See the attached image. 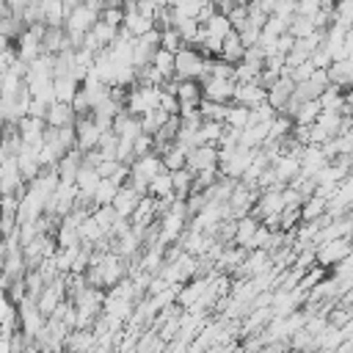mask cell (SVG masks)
<instances>
[{"label": "cell", "instance_id": "cell-1", "mask_svg": "<svg viewBox=\"0 0 353 353\" xmlns=\"http://www.w3.org/2000/svg\"><path fill=\"white\" fill-rule=\"evenodd\" d=\"M160 97H163V88L160 85H130L127 88V99H124V108L132 113V116H143L154 108H160Z\"/></svg>", "mask_w": 353, "mask_h": 353}, {"label": "cell", "instance_id": "cell-2", "mask_svg": "<svg viewBox=\"0 0 353 353\" xmlns=\"http://www.w3.org/2000/svg\"><path fill=\"white\" fill-rule=\"evenodd\" d=\"M204 63L207 58L196 47H179L176 50V80H201L204 77Z\"/></svg>", "mask_w": 353, "mask_h": 353}, {"label": "cell", "instance_id": "cell-3", "mask_svg": "<svg viewBox=\"0 0 353 353\" xmlns=\"http://www.w3.org/2000/svg\"><path fill=\"white\" fill-rule=\"evenodd\" d=\"M102 132H105V130L94 121V116H77V121H74V135H77V149H80V152L97 149Z\"/></svg>", "mask_w": 353, "mask_h": 353}, {"label": "cell", "instance_id": "cell-4", "mask_svg": "<svg viewBox=\"0 0 353 353\" xmlns=\"http://www.w3.org/2000/svg\"><path fill=\"white\" fill-rule=\"evenodd\" d=\"M347 254H350V237L325 240V243L317 245V265H320V268H334V265H339Z\"/></svg>", "mask_w": 353, "mask_h": 353}, {"label": "cell", "instance_id": "cell-5", "mask_svg": "<svg viewBox=\"0 0 353 353\" xmlns=\"http://www.w3.org/2000/svg\"><path fill=\"white\" fill-rule=\"evenodd\" d=\"M201 83V94H204V99H212V102H232V97H234V88H237V83L232 80V77H201L199 80Z\"/></svg>", "mask_w": 353, "mask_h": 353}, {"label": "cell", "instance_id": "cell-6", "mask_svg": "<svg viewBox=\"0 0 353 353\" xmlns=\"http://www.w3.org/2000/svg\"><path fill=\"white\" fill-rule=\"evenodd\" d=\"M254 154H256V149H251V146H237L234 152H232V157L226 160V163H221L218 168H221V174L223 176H232V179H240L243 174H245V168L251 165V160H254Z\"/></svg>", "mask_w": 353, "mask_h": 353}, {"label": "cell", "instance_id": "cell-7", "mask_svg": "<svg viewBox=\"0 0 353 353\" xmlns=\"http://www.w3.org/2000/svg\"><path fill=\"white\" fill-rule=\"evenodd\" d=\"M17 127H19V135H22V143H28V146H41V141H44V130H47V119H39V116H22L19 121H17Z\"/></svg>", "mask_w": 353, "mask_h": 353}, {"label": "cell", "instance_id": "cell-8", "mask_svg": "<svg viewBox=\"0 0 353 353\" xmlns=\"http://www.w3.org/2000/svg\"><path fill=\"white\" fill-rule=\"evenodd\" d=\"M215 165H218V146H215V143H201V146L190 149V154H188V168H190L193 174H199V171H204V168H215Z\"/></svg>", "mask_w": 353, "mask_h": 353}, {"label": "cell", "instance_id": "cell-9", "mask_svg": "<svg viewBox=\"0 0 353 353\" xmlns=\"http://www.w3.org/2000/svg\"><path fill=\"white\" fill-rule=\"evenodd\" d=\"M232 102L245 105V108H256V105L268 102V88H265V85H259V83H237Z\"/></svg>", "mask_w": 353, "mask_h": 353}, {"label": "cell", "instance_id": "cell-10", "mask_svg": "<svg viewBox=\"0 0 353 353\" xmlns=\"http://www.w3.org/2000/svg\"><path fill=\"white\" fill-rule=\"evenodd\" d=\"M94 345H97V334L91 328H74L63 339V350L66 353H91Z\"/></svg>", "mask_w": 353, "mask_h": 353}, {"label": "cell", "instance_id": "cell-11", "mask_svg": "<svg viewBox=\"0 0 353 353\" xmlns=\"http://www.w3.org/2000/svg\"><path fill=\"white\" fill-rule=\"evenodd\" d=\"M22 182H25V179H22V174H19L17 157H3V160H0V196H3V193H14Z\"/></svg>", "mask_w": 353, "mask_h": 353}, {"label": "cell", "instance_id": "cell-12", "mask_svg": "<svg viewBox=\"0 0 353 353\" xmlns=\"http://www.w3.org/2000/svg\"><path fill=\"white\" fill-rule=\"evenodd\" d=\"M121 28H127V30H130V36H132V39H138V36L149 33V30H152V28H157V25H154V17L141 14L138 8H124V25H121Z\"/></svg>", "mask_w": 353, "mask_h": 353}, {"label": "cell", "instance_id": "cell-13", "mask_svg": "<svg viewBox=\"0 0 353 353\" xmlns=\"http://www.w3.org/2000/svg\"><path fill=\"white\" fill-rule=\"evenodd\" d=\"M292 91H295V80H292L290 74H281V77L268 88V102L281 113V108L287 105V99L292 97Z\"/></svg>", "mask_w": 353, "mask_h": 353}, {"label": "cell", "instance_id": "cell-14", "mask_svg": "<svg viewBox=\"0 0 353 353\" xmlns=\"http://www.w3.org/2000/svg\"><path fill=\"white\" fill-rule=\"evenodd\" d=\"M17 165H19V174H22V179H25V182L36 179V176H39V171H41V163H39L36 146L22 143V149H19V154H17Z\"/></svg>", "mask_w": 353, "mask_h": 353}, {"label": "cell", "instance_id": "cell-15", "mask_svg": "<svg viewBox=\"0 0 353 353\" xmlns=\"http://www.w3.org/2000/svg\"><path fill=\"white\" fill-rule=\"evenodd\" d=\"M176 99H179V108H199V102L204 99L201 83L199 80H176Z\"/></svg>", "mask_w": 353, "mask_h": 353}, {"label": "cell", "instance_id": "cell-16", "mask_svg": "<svg viewBox=\"0 0 353 353\" xmlns=\"http://www.w3.org/2000/svg\"><path fill=\"white\" fill-rule=\"evenodd\" d=\"M80 165H83V152L74 146L72 152H66V154L58 160L55 171H58V176H61V182H74V179H77Z\"/></svg>", "mask_w": 353, "mask_h": 353}, {"label": "cell", "instance_id": "cell-17", "mask_svg": "<svg viewBox=\"0 0 353 353\" xmlns=\"http://www.w3.org/2000/svg\"><path fill=\"white\" fill-rule=\"evenodd\" d=\"M154 221H157L154 196H141V201H138L135 212L130 215V223H132L135 229H146V226H149V223H154Z\"/></svg>", "mask_w": 353, "mask_h": 353}, {"label": "cell", "instance_id": "cell-18", "mask_svg": "<svg viewBox=\"0 0 353 353\" xmlns=\"http://www.w3.org/2000/svg\"><path fill=\"white\" fill-rule=\"evenodd\" d=\"M77 121V113L72 108V102H52L47 110V124L50 127H72Z\"/></svg>", "mask_w": 353, "mask_h": 353}, {"label": "cell", "instance_id": "cell-19", "mask_svg": "<svg viewBox=\"0 0 353 353\" xmlns=\"http://www.w3.org/2000/svg\"><path fill=\"white\" fill-rule=\"evenodd\" d=\"M113 132L119 138H138L143 130H141V116H132L127 108L113 119Z\"/></svg>", "mask_w": 353, "mask_h": 353}, {"label": "cell", "instance_id": "cell-20", "mask_svg": "<svg viewBox=\"0 0 353 353\" xmlns=\"http://www.w3.org/2000/svg\"><path fill=\"white\" fill-rule=\"evenodd\" d=\"M273 171H276L279 185H290V182L301 174V157H295V154H281V157L273 163Z\"/></svg>", "mask_w": 353, "mask_h": 353}, {"label": "cell", "instance_id": "cell-21", "mask_svg": "<svg viewBox=\"0 0 353 353\" xmlns=\"http://www.w3.org/2000/svg\"><path fill=\"white\" fill-rule=\"evenodd\" d=\"M138 201H141V193H135L130 185H121L119 193H116V199H113V210L119 212V218H130L135 212Z\"/></svg>", "mask_w": 353, "mask_h": 353}, {"label": "cell", "instance_id": "cell-22", "mask_svg": "<svg viewBox=\"0 0 353 353\" xmlns=\"http://www.w3.org/2000/svg\"><path fill=\"white\" fill-rule=\"evenodd\" d=\"M41 6H44V25H52V28H61L72 11L66 0H41Z\"/></svg>", "mask_w": 353, "mask_h": 353}, {"label": "cell", "instance_id": "cell-23", "mask_svg": "<svg viewBox=\"0 0 353 353\" xmlns=\"http://www.w3.org/2000/svg\"><path fill=\"white\" fill-rule=\"evenodd\" d=\"M243 52H245V44H243L240 33L237 30H229L226 39H223V47H221V55L218 58H223L229 63H240L243 61Z\"/></svg>", "mask_w": 353, "mask_h": 353}, {"label": "cell", "instance_id": "cell-24", "mask_svg": "<svg viewBox=\"0 0 353 353\" xmlns=\"http://www.w3.org/2000/svg\"><path fill=\"white\" fill-rule=\"evenodd\" d=\"M328 80H331V85H339L342 91L350 88L353 85V63L347 58L345 61H334L328 66Z\"/></svg>", "mask_w": 353, "mask_h": 353}, {"label": "cell", "instance_id": "cell-25", "mask_svg": "<svg viewBox=\"0 0 353 353\" xmlns=\"http://www.w3.org/2000/svg\"><path fill=\"white\" fill-rule=\"evenodd\" d=\"M223 124H226L229 130H245V127L251 124V108L237 105V102H229V110H226Z\"/></svg>", "mask_w": 353, "mask_h": 353}, {"label": "cell", "instance_id": "cell-26", "mask_svg": "<svg viewBox=\"0 0 353 353\" xmlns=\"http://www.w3.org/2000/svg\"><path fill=\"white\" fill-rule=\"evenodd\" d=\"M160 157H163L165 171H179V168H185V165H188V149H185L182 143H176V141H174V143H171Z\"/></svg>", "mask_w": 353, "mask_h": 353}, {"label": "cell", "instance_id": "cell-27", "mask_svg": "<svg viewBox=\"0 0 353 353\" xmlns=\"http://www.w3.org/2000/svg\"><path fill=\"white\" fill-rule=\"evenodd\" d=\"M99 171L94 168V165H80V171H77V179H74V185H77V190L80 193H85V196H94V190H97V185H99Z\"/></svg>", "mask_w": 353, "mask_h": 353}, {"label": "cell", "instance_id": "cell-28", "mask_svg": "<svg viewBox=\"0 0 353 353\" xmlns=\"http://www.w3.org/2000/svg\"><path fill=\"white\" fill-rule=\"evenodd\" d=\"M328 212V199L323 196V193H312L303 204H301V218L303 221H314V218H320V215H325Z\"/></svg>", "mask_w": 353, "mask_h": 353}, {"label": "cell", "instance_id": "cell-29", "mask_svg": "<svg viewBox=\"0 0 353 353\" xmlns=\"http://www.w3.org/2000/svg\"><path fill=\"white\" fill-rule=\"evenodd\" d=\"M52 85H55V102H72L74 94L80 91V80L72 77V74H66V77H55Z\"/></svg>", "mask_w": 353, "mask_h": 353}, {"label": "cell", "instance_id": "cell-30", "mask_svg": "<svg viewBox=\"0 0 353 353\" xmlns=\"http://www.w3.org/2000/svg\"><path fill=\"white\" fill-rule=\"evenodd\" d=\"M223 132H226V124H223V121L204 119V121H201V127H199V132H196L199 146H201V143H215V146H218V141H221V135H223Z\"/></svg>", "mask_w": 353, "mask_h": 353}, {"label": "cell", "instance_id": "cell-31", "mask_svg": "<svg viewBox=\"0 0 353 353\" xmlns=\"http://www.w3.org/2000/svg\"><path fill=\"white\" fill-rule=\"evenodd\" d=\"M256 229H259V221H256L254 215H243V218L234 223V240H232V243L245 248V245H248V240L254 237V232H256Z\"/></svg>", "mask_w": 353, "mask_h": 353}, {"label": "cell", "instance_id": "cell-32", "mask_svg": "<svg viewBox=\"0 0 353 353\" xmlns=\"http://www.w3.org/2000/svg\"><path fill=\"white\" fill-rule=\"evenodd\" d=\"M317 99H320L323 110H336V113H342V108H345V91H342L339 85H328Z\"/></svg>", "mask_w": 353, "mask_h": 353}, {"label": "cell", "instance_id": "cell-33", "mask_svg": "<svg viewBox=\"0 0 353 353\" xmlns=\"http://www.w3.org/2000/svg\"><path fill=\"white\" fill-rule=\"evenodd\" d=\"M193 171L185 165V168H179V171H171V179H174V193H176V199H188L190 196V188H193Z\"/></svg>", "mask_w": 353, "mask_h": 353}, {"label": "cell", "instance_id": "cell-34", "mask_svg": "<svg viewBox=\"0 0 353 353\" xmlns=\"http://www.w3.org/2000/svg\"><path fill=\"white\" fill-rule=\"evenodd\" d=\"M152 66H157V69L171 80V77H174V72H176V52H171V50L160 47V50L154 52V58H152Z\"/></svg>", "mask_w": 353, "mask_h": 353}, {"label": "cell", "instance_id": "cell-35", "mask_svg": "<svg viewBox=\"0 0 353 353\" xmlns=\"http://www.w3.org/2000/svg\"><path fill=\"white\" fill-rule=\"evenodd\" d=\"M171 116L163 110V108H154V110H149V113H143L141 116V130L146 132V135H154L165 121H168Z\"/></svg>", "mask_w": 353, "mask_h": 353}, {"label": "cell", "instance_id": "cell-36", "mask_svg": "<svg viewBox=\"0 0 353 353\" xmlns=\"http://www.w3.org/2000/svg\"><path fill=\"white\" fill-rule=\"evenodd\" d=\"M168 193H174V179H171V171H160V174H157L152 182H149L146 196L163 199V196H168Z\"/></svg>", "mask_w": 353, "mask_h": 353}, {"label": "cell", "instance_id": "cell-37", "mask_svg": "<svg viewBox=\"0 0 353 353\" xmlns=\"http://www.w3.org/2000/svg\"><path fill=\"white\" fill-rule=\"evenodd\" d=\"M287 30H290L295 39H306V36H312L317 28H314V19H312V17H306V14H292Z\"/></svg>", "mask_w": 353, "mask_h": 353}, {"label": "cell", "instance_id": "cell-38", "mask_svg": "<svg viewBox=\"0 0 353 353\" xmlns=\"http://www.w3.org/2000/svg\"><path fill=\"white\" fill-rule=\"evenodd\" d=\"M204 30L210 33V36H218V39H226V33L229 30H234L232 28V22H229V17L226 14H221V11H215L207 22H204Z\"/></svg>", "mask_w": 353, "mask_h": 353}, {"label": "cell", "instance_id": "cell-39", "mask_svg": "<svg viewBox=\"0 0 353 353\" xmlns=\"http://www.w3.org/2000/svg\"><path fill=\"white\" fill-rule=\"evenodd\" d=\"M320 113H323L320 99H306V102H301V108L295 113V124H314Z\"/></svg>", "mask_w": 353, "mask_h": 353}, {"label": "cell", "instance_id": "cell-40", "mask_svg": "<svg viewBox=\"0 0 353 353\" xmlns=\"http://www.w3.org/2000/svg\"><path fill=\"white\" fill-rule=\"evenodd\" d=\"M91 33L97 36V41H99V44H102V50H105V47H110V44L116 41L119 28H116V25H110V22H105V19H97V22H94V28H91Z\"/></svg>", "mask_w": 353, "mask_h": 353}, {"label": "cell", "instance_id": "cell-41", "mask_svg": "<svg viewBox=\"0 0 353 353\" xmlns=\"http://www.w3.org/2000/svg\"><path fill=\"white\" fill-rule=\"evenodd\" d=\"M229 110V102H212V99H201L199 102V113L201 119H212V121H223Z\"/></svg>", "mask_w": 353, "mask_h": 353}, {"label": "cell", "instance_id": "cell-42", "mask_svg": "<svg viewBox=\"0 0 353 353\" xmlns=\"http://www.w3.org/2000/svg\"><path fill=\"white\" fill-rule=\"evenodd\" d=\"M119 188H121V185H116L113 179L102 176V179H99V185H97V190H94V201H97L99 207H102V204H113V199H116Z\"/></svg>", "mask_w": 353, "mask_h": 353}, {"label": "cell", "instance_id": "cell-43", "mask_svg": "<svg viewBox=\"0 0 353 353\" xmlns=\"http://www.w3.org/2000/svg\"><path fill=\"white\" fill-rule=\"evenodd\" d=\"M102 237H108L105 229L94 221V215H88V218L80 223V240H85V243H99Z\"/></svg>", "mask_w": 353, "mask_h": 353}, {"label": "cell", "instance_id": "cell-44", "mask_svg": "<svg viewBox=\"0 0 353 353\" xmlns=\"http://www.w3.org/2000/svg\"><path fill=\"white\" fill-rule=\"evenodd\" d=\"M91 215H94V221L105 229V234H108V232H110V226L119 221V212L113 210V204H102V207H97Z\"/></svg>", "mask_w": 353, "mask_h": 353}, {"label": "cell", "instance_id": "cell-45", "mask_svg": "<svg viewBox=\"0 0 353 353\" xmlns=\"http://www.w3.org/2000/svg\"><path fill=\"white\" fill-rule=\"evenodd\" d=\"M160 47H165V50H171V52H176L179 47H185L179 30H176V28H163V30H160Z\"/></svg>", "mask_w": 353, "mask_h": 353}, {"label": "cell", "instance_id": "cell-46", "mask_svg": "<svg viewBox=\"0 0 353 353\" xmlns=\"http://www.w3.org/2000/svg\"><path fill=\"white\" fill-rule=\"evenodd\" d=\"M243 63H248V66H254L256 72H262V69H265V52H262V47H259V44L245 47V52H243Z\"/></svg>", "mask_w": 353, "mask_h": 353}, {"label": "cell", "instance_id": "cell-47", "mask_svg": "<svg viewBox=\"0 0 353 353\" xmlns=\"http://www.w3.org/2000/svg\"><path fill=\"white\" fill-rule=\"evenodd\" d=\"M259 80V72L248 63H234V83H256Z\"/></svg>", "mask_w": 353, "mask_h": 353}, {"label": "cell", "instance_id": "cell-48", "mask_svg": "<svg viewBox=\"0 0 353 353\" xmlns=\"http://www.w3.org/2000/svg\"><path fill=\"white\" fill-rule=\"evenodd\" d=\"M99 19H105V22H110V25L121 28V25H124V6H105Z\"/></svg>", "mask_w": 353, "mask_h": 353}, {"label": "cell", "instance_id": "cell-49", "mask_svg": "<svg viewBox=\"0 0 353 353\" xmlns=\"http://www.w3.org/2000/svg\"><path fill=\"white\" fill-rule=\"evenodd\" d=\"M312 63H314V69H328L331 63H334V58H331V50L325 47V44H320L314 52H312V58H309Z\"/></svg>", "mask_w": 353, "mask_h": 353}, {"label": "cell", "instance_id": "cell-50", "mask_svg": "<svg viewBox=\"0 0 353 353\" xmlns=\"http://www.w3.org/2000/svg\"><path fill=\"white\" fill-rule=\"evenodd\" d=\"M72 108H74V113H77V116H91V102H88V94H85V88H83V85H80V91L74 94Z\"/></svg>", "mask_w": 353, "mask_h": 353}, {"label": "cell", "instance_id": "cell-51", "mask_svg": "<svg viewBox=\"0 0 353 353\" xmlns=\"http://www.w3.org/2000/svg\"><path fill=\"white\" fill-rule=\"evenodd\" d=\"M160 108H163L168 116H179V99H176V94H171V91H165V88H163Z\"/></svg>", "mask_w": 353, "mask_h": 353}, {"label": "cell", "instance_id": "cell-52", "mask_svg": "<svg viewBox=\"0 0 353 353\" xmlns=\"http://www.w3.org/2000/svg\"><path fill=\"white\" fill-rule=\"evenodd\" d=\"M312 72H314V63H312V61H303L301 66H292L290 77H292L295 83H303V80H309V77H312Z\"/></svg>", "mask_w": 353, "mask_h": 353}, {"label": "cell", "instance_id": "cell-53", "mask_svg": "<svg viewBox=\"0 0 353 353\" xmlns=\"http://www.w3.org/2000/svg\"><path fill=\"white\" fill-rule=\"evenodd\" d=\"M119 165H121L119 160H102V163L97 165V171H99V176H113Z\"/></svg>", "mask_w": 353, "mask_h": 353}, {"label": "cell", "instance_id": "cell-54", "mask_svg": "<svg viewBox=\"0 0 353 353\" xmlns=\"http://www.w3.org/2000/svg\"><path fill=\"white\" fill-rule=\"evenodd\" d=\"M292 44H295V36H292L290 30L279 36V52H281V55H287V52L292 50Z\"/></svg>", "mask_w": 353, "mask_h": 353}, {"label": "cell", "instance_id": "cell-55", "mask_svg": "<svg viewBox=\"0 0 353 353\" xmlns=\"http://www.w3.org/2000/svg\"><path fill=\"white\" fill-rule=\"evenodd\" d=\"M237 3H240V0H215V8H218L221 14H229V11H232Z\"/></svg>", "mask_w": 353, "mask_h": 353}, {"label": "cell", "instance_id": "cell-56", "mask_svg": "<svg viewBox=\"0 0 353 353\" xmlns=\"http://www.w3.org/2000/svg\"><path fill=\"white\" fill-rule=\"evenodd\" d=\"M256 3H259L268 14H273V11H276V6H279V0H256Z\"/></svg>", "mask_w": 353, "mask_h": 353}, {"label": "cell", "instance_id": "cell-57", "mask_svg": "<svg viewBox=\"0 0 353 353\" xmlns=\"http://www.w3.org/2000/svg\"><path fill=\"white\" fill-rule=\"evenodd\" d=\"M350 251H353V234H350Z\"/></svg>", "mask_w": 353, "mask_h": 353}, {"label": "cell", "instance_id": "cell-58", "mask_svg": "<svg viewBox=\"0 0 353 353\" xmlns=\"http://www.w3.org/2000/svg\"><path fill=\"white\" fill-rule=\"evenodd\" d=\"M0 85H3V72H0Z\"/></svg>", "mask_w": 353, "mask_h": 353}]
</instances>
